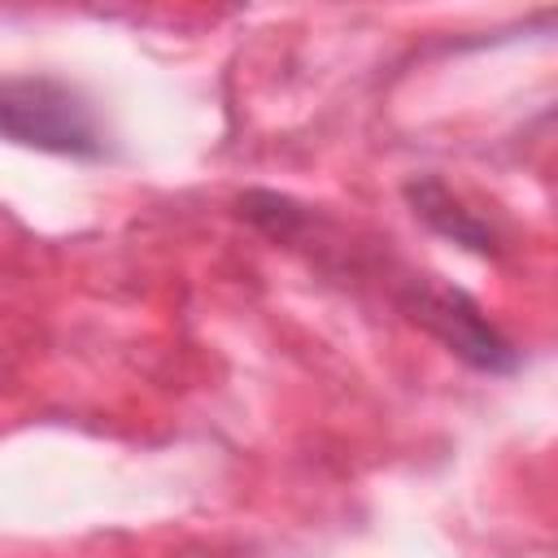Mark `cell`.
Listing matches in <instances>:
<instances>
[{
	"label": "cell",
	"instance_id": "7a4b0ae2",
	"mask_svg": "<svg viewBox=\"0 0 558 558\" xmlns=\"http://www.w3.org/2000/svg\"><path fill=\"white\" fill-rule=\"evenodd\" d=\"M397 305L410 314V323H418L427 336H436L453 357H462L471 371L484 375H510L519 371V349L506 340V331L475 305V296H466L462 288L418 275L401 288Z\"/></svg>",
	"mask_w": 558,
	"mask_h": 558
},
{
	"label": "cell",
	"instance_id": "6da1fadb",
	"mask_svg": "<svg viewBox=\"0 0 558 558\" xmlns=\"http://www.w3.org/2000/svg\"><path fill=\"white\" fill-rule=\"evenodd\" d=\"M0 140L57 157H105V131L87 96L52 74L0 78Z\"/></svg>",
	"mask_w": 558,
	"mask_h": 558
},
{
	"label": "cell",
	"instance_id": "3957f363",
	"mask_svg": "<svg viewBox=\"0 0 558 558\" xmlns=\"http://www.w3.org/2000/svg\"><path fill=\"white\" fill-rule=\"evenodd\" d=\"M405 201H410L414 218L427 222L436 235H445V240H453V244H462V248H471V253H480V257H497V244H501V240H497L493 222L480 218L475 209H466L462 196H458L445 179H436V174L410 179V183H405Z\"/></svg>",
	"mask_w": 558,
	"mask_h": 558
}]
</instances>
